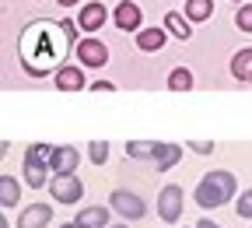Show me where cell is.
<instances>
[{"label":"cell","mask_w":252,"mask_h":228,"mask_svg":"<svg viewBox=\"0 0 252 228\" xmlns=\"http://www.w3.org/2000/svg\"><path fill=\"white\" fill-rule=\"evenodd\" d=\"M109 200H112V211L123 214V221H140L147 214V204L137 197V193H130V190H116Z\"/></svg>","instance_id":"8992f818"},{"label":"cell","mask_w":252,"mask_h":228,"mask_svg":"<svg viewBox=\"0 0 252 228\" xmlns=\"http://www.w3.org/2000/svg\"><path fill=\"white\" fill-rule=\"evenodd\" d=\"M196 228H220V225H217V221H210V218H203V221H200Z\"/></svg>","instance_id":"4316f807"},{"label":"cell","mask_w":252,"mask_h":228,"mask_svg":"<svg viewBox=\"0 0 252 228\" xmlns=\"http://www.w3.org/2000/svg\"><path fill=\"white\" fill-rule=\"evenodd\" d=\"M235 190H238V183H235L231 172L214 169V172H207V176L200 179V186H196V193H193V200H196L203 211H210V207L228 204V200L235 197Z\"/></svg>","instance_id":"7a4b0ae2"},{"label":"cell","mask_w":252,"mask_h":228,"mask_svg":"<svg viewBox=\"0 0 252 228\" xmlns=\"http://www.w3.org/2000/svg\"><path fill=\"white\" fill-rule=\"evenodd\" d=\"M53 221V207L49 204H28L18 214V228H46Z\"/></svg>","instance_id":"9c48e42d"},{"label":"cell","mask_w":252,"mask_h":228,"mask_svg":"<svg viewBox=\"0 0 252 228\" xmlns=\"http://www.w3.org/2000/svg\"><path fill=\"white\" fill-rule=\"evenodd\" d=\"M53 151H56L53 144H28V151H25V183L32 190L46 186V169H49Z\"/></svg>","instance_id":"3957f363"},{"label":"cell","mask_w":252,"mask_h":228,"mask_svg":"<svg viewBox=\"0 0 252 228\" xmlns=\"http://www.w3.org/2000/svg\"><path fill=\"white\" fill-rule=\"evenodd\" d=\"M18 200H21V186H18V179L11 172H4V176H0V207L11 211Z\"/></svg>","instance_id":"9a60e30c"},{"label":"cell","mask_w":252,"mask_h":228,"mask_svg":"<svg viewBox=\"0 0 252 228\" xmlns=\"http://www.w3.org/2000/svg\"><path fill=\"white\" fill-rule=\"evenodd\" d=\"M235 211H238V218H252V190H245L235 200Z\"/></svg>","instance_id":"cb8c5ba5"},{"label":"cell","mask_w":252,"mask_h":228,"mask_svg":"<svg viewBox=\"0 0 252 228\" xmlns=\"http://www.w3.org/2000/svg\"><path fill=\"white\" fill-rule=\"evenodd\" d=\"M105 18H109V14H105L102 4H84L81 14H77V28H81V32H98V28L105 25Z\"/></svg>","instance_id":"8fae6325"},{"label":"cell","mask_w":252,"mask_h":228,"mask_svg":"<svg viewBox=\"0 0 252 228\" xmlns=\"http://www.w3.org/2000/svg\"><path fill=\"white\" fill-rule=\"evenodd\" d=\"M112 88H116V84H109V81H102V77L91 84V91H112Z\"/></svg>","instance_id":"484cf974"},{"label":"cell","mask_w":252,"mask_h":228,"mask_svg":"<svg viewBox=\"0 0 252 228\" xmlns=\"http://www.w3.org/2000/svg\"><path fill=\"white\" fill-rule=\"evenodd\" d=\"M56 28H60V25H53V21H35V25L25 28L21 46H18L25 74L42 77V74L63 67L60 60H63V53H67V46H70L74 39L67 36V32H56Z\"/></svg>","instance_id":"6da1fadb"},{"label":"cell","mask_w":252,"mask_h":228,"mask_svg":"<svg viewBox=\"0 0 252 228\" xmlns=\"http://www.w3.org/2000/svg\"><path fill=\"white\" fill-rule=\"evenodd\" d=\"M140 7L130 4V0H123V4L116 7V28L119 32H140Z\"/></svg>","instance_id":"30bf717a"},{"label":"cell","mask_w":252,"mask_h":228,"mask_svg":"<svg viewBox=\"0 0 252 228\" xmlns=\"http://www.w3.org/2000/svg\"><path fill=\"white\" fill-rule=\"evenodd\" d=\"M49 193H53V200H60V204H77L84 197V186H81V179L74 172H67V176H53L49 179Z\"/></svg>","instance_id":"5b68a950"},{"label":"cell","mask_w":252,"mask_h":228,"mask_svg":"<svg viewBox=\"0 0 252 228\" xmlns=\"http://www.w3.org/2000/svg\"><path fill=\"white\" fill-rule=\"evenodd\" d=\"M60 228H88V225H81V221H67V225H60Z\"/></svg>","instance_id":"83f0119b"},{"label":"cell","mask_w":252,"mask_h":228,"mask_svg":"<svg viewBox=\"0 0 252 228\" xmlns=\"http://www.w3.org/2000/svg\"><path fill=\"white\" fill-rule=\"evenodd\" d=\"M238 4H242V0H238Z\"/></svg>","instance_id":"4dcf8cb0"},{"label":"cell","mask_w":252,"mask_h":228,"mask_svg":"<svg viewBox=\"0 0 252 228\" xmlns=\"http://www.w3.org/2000/svg\"><path fill=\"white\" fill-rule=\"evenodd\" d=\"M60 4H63V7H70V4H77V0H60Z\"/></svg>","instance_id":"f1b7e54d"},{"label":"cell","mask_w":252,"mask_h":228,"mask_svg":"<svg viewBox=\"0 0 252 228\" xmlns=\"http://www.w3.org/2000/svg\"><path fill=\"white\" fill-rule=\"evenodd\" d=\"M88 158L94 161V165H105V158H109V144H105V141H91V144H88Z\"/></svg>","instance_id":"7402d4cb"},{"label":"cell","mask_w":252,"mask_h":228,"mask_svg":"<svg viewBox=\"0 0 252 228\" xmlns=\"http://www.w3.org/2000/svg\"><path fill=\"white\" fill-rule=\"evenodd\" d=\"M77 60L84 63V67H105L109 63V49L102 39H81L77 42Z\"/></svg>","instance_id":"52a82bcc"},{"label":"cell","mask_w":252,"mask_h":228,"mask_svg":"<svg viewBox=\"0 0 252 228\" xmlns=\"http://www.w3.org/2000/svg\"><path fill=\"white\" fill-rule=\"evenodd\" d=\"M235 25H238L242 32H252V4H242V7H238V14H235Z\"/></svg>","instance_id":"603a6c76"},{"label":"cell","mask_w":252,"mask_h":228,"mask_svg":"<svg viewBox=\"0 0 252 228\" xmlns=\"http://www.w3.org/2000/svg\"><path fill=\"white\" fill-rule=\"evenodd\" d=\"M74 221H81L88 228H109V207H84Z\"/></svg>","instance_id":"2e32d148"},{"label":"cell","mask_w":252,"mask_h":228,"mask_svg":"<svg viewBox=\"0 0 252 228\" xmlns=\"http://www.w3.org/2000/svg\"><path fill=\"white\" fill-rule=\"evenodd\" d=\"M189 148H193L196 154H210V151H214V144H210V141H193Z\"/></svg>","instance_id":"d4e9b609"},{"label":"cell","mask_w":252,"mask_h":228,"mask_svg":"<svg viewBox=\"0 0 252 228\" xmlns=\"http://www.w3.org/2000/svg\"><path fill=\"white\" fill-rule=\"evenodd\" d=\"M214 14V0H186V18L189 21H207Z\"/></svg>","instance_id":"d6986e66"},{"label":"cell","mask_w":252,"mask_h":228,"mask_svg":"<svg viewBox=\"0 0 252 228\" xmlns=\"http://www.w3.org/2000/svg\"><path fill=\"white\" fill-rule=\"evenodd\" d=\"M56 88H60V91H81V88H84L81 67H74V63H63V67L56 71Z\"/></svg>","instance_id":"4fadbf2b"},{"label":"cell","mask_w":252,"mask_h":228,"mask_svg":"<svg viewBox=\"0 0 252 228\" xmlns=\"http://www.w3.org/2000/svg\"><path fill=\"white\" fill-rule=\"evenodd\" d=\"M165 39H168V28H165V25H161V28H140V32H137V49L154 53V49L165 46Z\"/></svg>","instance_id":"5bb4252c"},{"label":"cell","mask_w":252,"mask_h":228,"mask_svg":"<svg viewBox=\"0 0 252 228\" xmlns=\"http://www.w3.org/2000/svg\"><path fill=\"white\" fill-rule=\"evenodd\" d=\"M179 158H182V148H179V144H161V141H158V148H154V165H158V172H172V169L179 165Z\"/></svg>","instance_id":"7c38bea8"},{"label":"cell","mask_w":252,"mask_h":228,"mask_svg":"<svg viewBox=\"0 0 252 228\" xmlns=\"http://www.w3.org/2000/svg\"><path fill=\"white\" fill-rule=\"evenodd\" d=\"M158 141H130L126 144V158H154Z\"/></svg>","instance_id":"44dd1931"},{"label":"cell","mask_w":252,"mask_h":228,"mask_svg":"<svg viewBox=\"0 0 252 228\" xmlns=\"http://www.w3.org/2000/svg\"><path fill=\"white\" fill-rule=\"evenodd\" d=\"M168 88H172V91H189V88H193V74H189L186 67H175V71L168 74Z\"/></svg>","instance_id":"ffe728a7"},{"label":"cell","mask_w":252,"mask_h":228,"mask_svg":"<svg viewBox=\"0 0 252 228\" xmlns=\"http://www.w3.org/2000/svg\"><path fill=\"white\" fill-rule=\"evenodd\" d=\"M231 74H235L238 81H249V84H252V49H238V53H235Z\"/></svg>","instance_id":"e0dca14e"},{"label":"cell","mask_w":252,"mask_h":228,"mask_svg":"<svg viewBox=\"0 0 252 228\" xmlns=\"http://www.w3.org/2000/svg\"><path fill=\"white\" fill-rule=\"evenodd\" d=\"M77 161H81V154H77L74 144H60V148L53 151V158H49V172H53V176L77 172Z\"/></svg>","instance_id":"ba28073f"},{"label":"cell","mask_w":252,"mask_h":228,"mask_svg":"<svg viewBox=\"0 0 252 228\" xmlns=\"http://www.w3.org/2000/svg\"><path fill=\"white\" fill-rule=\"evenodd\" d=\"M165 28L172 32L175 39H189V36H193V28H189V18H182L179 11H168V14H165Z\"/></svg>","instance_id":"ac0fdd59"},{"label":"cell","mask_w":252,"mask_h":228,"mask_svg":"<svg viewBox=\"0 0 252 228\" xmlns=\"http://www.w3.org/2000/svg\"><path fill=\"white\" fill-rule=\"evenodd\" d=\"M182 197H186L182 186H175V183L161 186V193H158V214H161L165 225H175V221L182 218V204H186Z\"/></svg>","instance_id":"277c9868"},{"label":"cell","mask_w":252,"mask_h":228,"mask_svg":"<svg viewBox=\"0 0 252 228\" xmlns=\"http://www.w3.org/2000/svg\"><path fill=\"white\" fill-rule=\"evenodd\" d=\"M112 228H130V221H123V225H112Z\"/></svg>","instance_id":"f546056e"}]
</instances>
